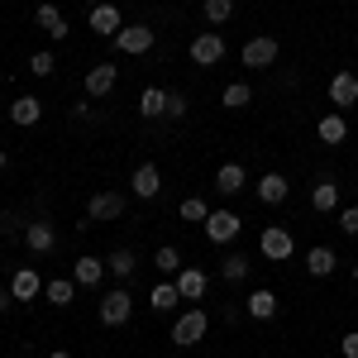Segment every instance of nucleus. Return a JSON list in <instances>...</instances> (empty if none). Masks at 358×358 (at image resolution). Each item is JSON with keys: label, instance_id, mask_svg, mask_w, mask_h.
<instances>
[{"label": "nucleus", "instance_id": "nucleus-23", "mask_svg": "<svg viewBox=\"0 0 358 358\" xmlns=\"http://www.w3.org/2000/svg\"><path fill=\"white\" fill-rule=\"evenodd\" d=\"M106 273H110V268H106L101 258H77V268H72V282H77V287H96V282H101Z\"/></svg>", "mask_w": 358, "mask_h": 358}, {"label": "nucleus", "instance_id": "nucleus-20", "mask_svg": "<svg viewBox=\"0 0 358 358\" xmlns=\"http://www.w3.org/2000/svg\"><path fill=\"white\" fill-rule=\"evenodd\" d=\"M10 120H15V124H38V120H43V101H38V96H20V101H15V106H10Z\"/></svg>", "mask_w": 358, "mask_h": 358}, {"label": "nucleus", "instance_id": "nucleus-26", "mask_svg": "<svg viewBox=\"0 0 358 358\" xmlns=\"http://www.w3.org/2000/svg\"><path fill=\"white\" fill-rule=\"evenodd\" d=\"M349 138V124H344V115H320V143H344Z\"/></svg>", "mask_w": 358, "mask_h": 358}, {"label": "nucleus", "instance_id": "nucleus-6", "mask_svg": "<svg viewBox=\"0 0 358 358\" xmlns=\"http://www.w3.org/2000/svg\"><path fill=\"white\" fill-rule=\"evenodd\" d=\"M224 57V38L220 34H196L192 38V62L196 67H215Z\"/></svg>", "mask_w": 358, "mask_h": 358}, {"label": "nucleus", "instance_id": "nucleus-22", "mask_svg": "<svg viewBox=\"0 0 358 358\" xmlns=\"http://www.w3.org/2000/svg\"><path fill=\"white\" fill-rule=\"evenodd\" d=\"M244 182H248V177H244V167H239V163H224L220 172H215V192H220V196L244 192Z\"/></svg>", "mask_w": 358, "mask_h": 358}, {"label": "nucleus", "instance_id": "nucleus-13", "mask_svg": "<svg viewBox=\"0 0 358 358\" xmlns=\"http://www.w3.org/2000/svg\"><path fill=\"white\" fill-rule=\"evenodd\" d=\"M120 29H124V20H120V10H115V5H91V34L115 38Z\"/></svg>", "mask_w": 358, "mask_h": 358}, {"label": "nucleus", "instance_id": "nucleus-36", "mask_svg": "<svg viewBox=\"0 0 358 358\" xmlns=\"http://www.w3.org/2000/svg\"><path fill=\"white\" fill-rule=\"evenodd\" d=\"M339 229L358 239V206H349V210H339Z\"/></svg>", "mask_w": 358, "mask_h": 358}, {"label": "nucleus", "instance_id": "nucleus-3", "mask_svg": "<svg viewBox=\"0 0 358 358\" xmlns=\"http://www.w3.org/2000/svg\"><path fill=\"white\" fill-rule=\"evenodd\" d=\"M239 229H244V215H234V210H210V215H206V239H210V244L239 239Z\"/></svg>", "mask_w": 358, "mask_h": 358}, {"label": "nucleus", "instance_id": "nucleus-18", "mask_svg": "<svg viewBox=\"0 0 358 358\" xmlns=\"http://www.w3.org/2000/svg\"><path fill=\"white\" fill-rule=\"evenodd\" d=\"M244 310L253 315V320H273V315H277V292H268V287H258V292H248Z\"/></svg>", "mask_w": 358, "mask_h": 358}, {"label": "nucleus", "instance_id": "nucleus-41", "mask_svg": "<svg viewBox=\"0 0 358 358\" xmlns=\"http://www.w3.org/2000/svg\"><path fill=\"white\" fill-rule=\"evenodd\" d=\"M0 167H5V153H0Z\"/></svg>", "mask_w": 358, "mask_h": 358}, {"label": "nucleus", "instance_id": "nucleus-32", "mask_svg": "<svg viewBox=\"0 0 358 358\" xmlns=\"http://www.w3.org/2000/svg\"><path fill=\"white\" fill-rule=\"evenodd\" d=\"M210 24H224L229 15H234V0H206V10H201Z\"/></svg>", "mask_w": 358, "mask_h": 358}, {"label": "nucleus", "instance_id": "nucleus-17", "mask_svg": "<svg viewBox=\"0 0 358 358\" xmlns=\"http://www.w3.org/2000/svg\"><path fill=\"white\" fill-rule=\"evenodd\" d=\"M34 24L43 29V34H53V38H67V34H72L57 5H38V10H34Z\"/></svg>", "mask_w": 358, "mask_h": 358}, {"label": "nucleus", "instance_id": "nucleus-14", "mask_svg": "<svg viewBox=\"0 0 358 358\" xmlns=\"http://www.w3.org/2000/svg\"><path fill=\"white\" fill-rule=\"evenodd\" d=\"M292 196V182L282 177V172H268V177H258V201L263 206H282Z\"/></svg>", "mask_w": 358, "mask_h": 358}, {"label": "nucleus", "instance_id": "nucleus-27", "mask_svg": "<svg viewBox=\"0 0 358 358\" xmlns=\"http://www.w3.org/2000/svg\"><path fill=\"white\" fill-rule=\"evenodd\" d=\"M43 296H48L53 306H72V301H77V282H67V277H53V282L43 287Z\"/></svg>", "mask_w": 358, "mask_h": 358}, {"label": "nucleus", "instance_id": "nucleus-15", "mask_svg": "<svg viewBox=\"0 0 358 358\" xmlns=\"http://www.w3.org/2000/svg\"><path fill=\"white\" fill-rule=\"evenodd\" d=\"M115 77H120V72H115L110 62H96V67L86 72V96H91V101H96V96H110V91H115Z\"/></svg>", "mask_w": 358, "mask_h": 358}, {"label": "nucleus", "instance_id": "nucleus-2", "mask_svg": "<svg viewBox=\"0 0 358 358\" xmlns=\"http://www.w3.org/2000/svg\"><path fill=\"white\" fill-rule=\"evenodd\" d=\"M124 215V196L120 192H96L86 201V224H106V220H120Z\"/></svg>", "mask_w": 358, "mask_h": 358}, {"label": "nucleus", "instance_id": "nucleus-33", "mask_svg": "<svg viewBox=\"0 0 358 358\" xmlns=\"http://www.w3.org/2000/svg\"><path fill=\"white\" fill-rule=\"evenodd\" d=\"M206 215H210V210H206V201H196V196L182 201V220H187V224H206Z\"/></svg>", "mask_w": 358, "mask_h": 358}, {"label": "nucleus", "instance_id": "nucleus-12", "mask_svg": "<svg viewBox=\"0 0 358 358\" xmlns=\"http://www.w3.org/2000/svg\"><path fill=\"white\" fill-rule=\"evenodd\" d=\"M43 292V277L34 273V268H15V277H10V296L15 301H34Z\"/></svg>", "mask_w": 358, "mask_h": 358}, {"label": "nucleus", "instance_id": "nucleus-9", "mask_svg": "<svg viewBox=\"0 0 358 358\" xmlns=\"http://www.w3.org/2000/svg\"><path fill=\"white\" fill-rule=\"evenodd\" d=\"M129 192H134V196H143V201H153V196L163 192V172H158L153 163L134 167V177H129Z\"/></svg>", "mask_w": 358, "mask_h": 358}, {"label": "nucleus", "instance_id": "nucleus-7", "mask_svg": "<svg viewBox=\"0 0 358 358\" xmlns=\"http://www.w3.org/2000/svg\"><path fill=\"white\" fill-rule=\"evenodd\" d=\"M277 38H268V34H258V38H248L244 43V67H273L277 62Z\"/></svg>", "mask_w": 358, "mask_h": 358}, {"label": "nucleus", "instance_id": "nucleus-8", "mask_svg": "<svg viewBox=\"0 0 358 358\" xmlns=\"http://www.w3.org/2000/svg\"><path fill=\"white\" fill-rule=\"evenodd\" d=\"M129 315H134V296H129V292H110V296L101 301V320H106V325H129Z\"/></svg>", "mask_w": 358, "mask_h": 358}, {"label": "nucleus", "instance_id": "nucleus-31", "mask_svg": "<svg viewBox=\"0 0 358 358\" xmlns=\"http://www.w3.org/2000/svg\"><path fill=\"white\" fill-rule=\"evenodd\" d=\"M224 106H229V110H244L248 101H253V91H248L244 82H234V86H224V96H220Z\"/></svg>", "mask_w": 358, "mask_h": 358}, {"label": "nucleus", "instance_id": "nucleus-30", "mask_svg": "<svg viewBox=\"0 0 358 358\" xmlns=\"http://www.w3.org/2000/svg\"><path fill=\"white\" fill-rule=\"evenodd\" d=\"M153 268H158L163 277H177V273H182V253H177L172 244H163L158 253H153Z\"/></svg>", "mask_w": 358, "mask_h": 358}, {"label": "nucleus", "instance_id": "nucleus-1", "mask_svg": "<svg viewBox=\"0 0 358 358\" xmlns=\"http://www.w3.org/2000/svg\"><path fill=\"white\" fill-rule=\"evenodd\" d=\"M206 330H210L206 306H192L187 315H177V325H172V344H177V349H192V344H201V339H206Z\"/></svg>", "mask_w": 358, "mask_h": 358}, {"label": "nucleus", "instance_id": "nucleus-25", "mask_svg": "<svg viewBox=\"0 0 358 358\" xmlns=\"http://www.w3.org/2000/svg\"><path fill=\"white\" fill-rule=\"evenodd\" d=\"M138 115H143V120H158V115H167V91H163V86H148V91L138 96Z\"/></svg>", "mask_w": 358, "mask_h": 358}, {"label": "nucleus", "instance_id": "nucleus-24", "mask_svg": "<svg viewBox=\"0 0 358 358\" xmlns=\"http://www.w3.org/2000/svg\"><path fill=\"white\" fill-rule=\"evenodd\" d=\"M24 244L34 248V253H48V248L57 244L53 224H48V220H34V224H29V229H24Z\"/></svg>", "mask_w": 358, "mask_h": 358}, {"label": "nucleus", "instance_id": "nucleus-19", "mask_svg": "<svg viewBox=\"0 0 358 358\" xmlns=\"http://www.w3.org/2000/svg\"><path fill=\"white\" fill-rule=\"evenodd\" d=\"M148 306H153L158 315H163V310H177V306H182V292H177V282H172V277H163V282L148 292Z\"/></svg>", "mask_w": 358, "mask_h": 358}, {"label": "nucleus", "instance_id": "nucleus-16", "mask_svg": "<svg viewBox=\"0 0 358 358\" xmlns=\"http://www.w3.org/2000/svg\"><path fill=\"white\" fill-rule=\"evenodd\" d=\"M334 268H339V253H334V248L315 244L310 253H306V273H310V277H330Z\"/></svg>", "mask_w": 358, "mask_h": 358}, {"label": "nucleus", "instance_id": "nucleus-4", "mask_svg": "<svg viewBox=\"0 0 358 358\" xmlns=\"http://www.w3.org/2000/svg\"><path fill=\"white\" fill-rule=\"evenodd\" d=\"M258 248H263V258H273V263H287V258L296 253V239H292L282 224H268V229L258 234Z\"/></svg>", "mask_w": 358, "mask_h": 358}, {"label": "nucleus", "instance_id": "nucleus-34", "mask_svg": "<svg viewBox=\"0 0 358 358\" xmlns=\"http://www.w3.org/2000/svg\"><path fill=\"white\" fill-rule=\"evenodd\" d=\"M29 72H34V77H53V72H57L53 53H34V57H29Z\"/></svg>", "mask_w": 358, "mask_h": 358}, {"label": "nucleus", "instance_id": "nucleus-11", "mask_svg": "<svg viewBox=\"0 0 358 358\" xmlns=\"http://www.w3.org/2000/svg\"><path fill=\"white\" fill-rule=\"evenodd\" d=\"M330 101L339 106V110L358 106V77H354V72H334V77H330Z\"/></svg>", "mask_w": 358, "mask_h": 358}, {"label": "nucleus", "instance_id": "nucleus-29", "mask_svg": "<svg viewBox=\"0 0 358 358\" xmlns=\"http://www.w3.org/2000/svg\"><path fill=\"white\" fill-rule=\"evenodd\" d=\"M106 268H110L115 277H124V282H129V277H134V268H138V258L129 253V248H115L110 258H106Z\"/></svg>", "mask_w": 358, "mask_h": 358}, {"label": "nucleus", "instance_id": "nucleus-40", "mask_svg": "<svg viewBox=\"0 0 358 358\" xmlns=\"http://www.w3.org/2000/svg\"><path fill=\"white\" fill-rule=\"evenodd\" d=\"M354 287H358V268H354Z\"/></svg>", "mask_w": 358, "mask_h": 358}, {"label": "nucleus", "instance_id": "nucleus-21", "mask_svg": "<svg viewBox=\"0 0 358 358\" xmlns=\"http://www.w3.org/2000/svg\"><path fill=\"white\" fill-rule=\"evenodd\" d=\"M310 206H315L320 215H330L334 206H339V182H330V177H320V182H315V192H310Z\"/></svg>", "mask_w": 358, "mask_h": 358}, {"label": "nucleus", "instance_id": "nucleus-38", "mask_svg": "<svg viewBox=\"0 0 358 358\" xmlns=\"http://www.w3.org/2000/svg\"><path fill=\"white\" fill-rule=\"evenodd\" d=\"M10 301H15V296H10V287H0V315L10 310Z\"/></svg>", "mask_w": 358, "mask_h": 358}, {"label": "nucleus", "instance_id": "nucleus-10", "mask_svg": "<svg viewBox=\"0 0 358 358\" xmlns=\"http://www.w3.org/2000/svg\"><path fill=\"white\" fill-rule=\"evenodd\" d=\"M172 282H177L182 301H192V306H201V301H206V273H201V268H182V273L172 277Z\"/></svg>", "mask_w": 358, "mask_h": 358}, {"label": "nucleus", "instance_id": "nucleus-35", "mask_svg": "<svg viewBox=\"0 0 358 358\" xmlns=\"http://www.w3.org/2000/svg\"><path fill=\"white\" fill-rule=\"evenodd\" d=\"M187 115V96L182 91H167V120H182Z\"/></svg>", "mask_w": 358, "mask_h": 358}, {"label": "nucleus", "instance_id": "nucleus-5", "mask_svg": "<svg viewBox=\"0 0 358 358\" xmlns=\"http://www.w3.org/2000/svg\"><path fill=\"white\" fill-rule=\"evenodd\" d=\"M115 48H120V53H129V57L148 53V48H153V29H143V24H124L120 34H115Z\"/></svg>", "mask_w": 358, "mask_h": 358}, {"label": "nucleus", "instance_id": "nucleus-28", "mask_svg": "<svg viewBox=\"0 0 358 358\" xmlns=\"http://www.w3.org/2000/svg\"><path fill=\"white\" fill-rule=\"evenodd\" d=\"M248 273H253V263H248L244 253H224V263H220V277H224V282H244Z\"/></svg>", "mask_w": 358, "mask_h": 358}, {"label": "nucleus", "instance_id": "nucleus-37", "mask_svg": "<svg viewBox=\"0 0 358 358\" xmlns=\"http://www.w3.org/2000/svg\"><path fill=\"white\" fill-rule=\"evenodd\" d=\"M339 354H344V358H358V334H344V339H339Z\"/></svg>", "mask_w": 358, "mask_h": 358}, {"label": "nucleus", "instance_id": "nucleus-39", "mask_svg": "<svg viewBox=\"0 0 358 358\" xmlns=\"http://www.w3.org/2000/svg\"><path fill=\"white\" fill-rule=\"evenodd\" d=\"M48 358H72V354H62V349H53V354H48Z\"/></svg>", "mask_w": 358, "mask_h": 358}]
</instances>
